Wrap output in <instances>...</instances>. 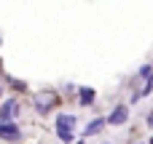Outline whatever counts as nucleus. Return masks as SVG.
<instances>
[{"mask_svg":"<svg viewBox=\"0 0 153 144\" xmlns=\"http://www.w3.org/2000/svg\"><path fill=\"white\" fill-rule=\"evenodd\" d=\"M35 107H38L43 115H46V112L51 110V99H48V96H40V99H35Z\"/></svg>","mask_w":153,"mask_h":144,"instance_id":"0eeeda50","label":"nucleus"},{"mask_svg":"<svg viewBox=\"0 0 153 144\" xmlns=\"http://www.w3.org/2000/svg\"><path fill=\"white\" fill-rule=\"evenodd\" d=\"M151 144H153V139H151Z\"/></svg>","mask_w":153,"mask_h":144,"instance_id":"9d476101","label":"nucleus"},{"mask_svg":"<svg viewBox=\"0 0 153 144\" xmlns=\"http://www.w3.org/2000/svg\"><path fill=\"white\" fill-rule=\"evenodd\" d=\"M73 134H75V118L73 115H59L56 118V136L65 142H73Z\"/></svg>","mask_w":153,"mask_h":144,"instance_id":"f257e3e1","label":"nucleus"},{"mask_svg":"<svg viewBox=\"0 0 153 144\" xmlns=\"http://www.w3.org/2000/svg\"><path fill=\"white\" fill-rule=\"evenodd\" d=\"M148 126H153V115H148Z\"/></svg>","mask_w":153,"mask_h":144,"instance_id":"1a4fd4ad","label":"nucleus"},{"mask_svg":"<svg viewBox=\"0 0 153 144\" xmlns=\"http://www.w3.org/2000/svg\"><path fill=\"white\" fill-rule=\"evenodd\" d=\"M126 120H129V107H126V104L113 107V112L108 115V123H110V126H124Z\"/></svg>","mask_w":153,"mask_h":144,"instance_id":"f03ea898","label":"nucleus"},{"mask_svg":"<svg viewBox=\"0 0 153 144\" xmlns=\"http://www.w3.org/2000/svg\"><path fill=\"white\" fill-rule=\"evenodd\" d=\"M140 75L145 77V83H153V69L148 67V64H145V67H140Z\"/></svg>","mask_w":153,"mask_h":144,"instance_id":"6e6552de","label":"nucleus"},{"mask_svg":"<svg viewBox=\"0 0 153 144\" xmlns=\"http://www.w3.org/2000/svg\"><path fill=\"white\" fill-rule=\"evenodd\" d=\"M16 112H19L16 99H5V102L0 104V123H8V118H11V115H16Z\"/></svg>","mask_w":153,"mask_h":144,"instance_id":"20e7f679","label":"nucleus"},{"mask_svg":"<svg viewBox=\"0 0 153 144\" xmlns=\"http://www.w3.org/2000/svg\"><path fill=\"white\" fill-rule=\"evenodd\" d=\"M108 123V118H97V120H91L86 128H83V136H91V134H97V131H102V126Z\"/></svg>","mask_w":153,"mask_h":144,"instance_id":"39448f33","label":"nucleus"},{"mask_svg":"<svg viewBox=\"0 0 153 144\" xmlns=\"http://www.w3.org/2000/svg\"><path fill=\"white\" fill-rule=\"evenodd\" d=\"M0 139H8V142H19L22 139V131L16 123H0Z\"/></svg>","mask_w":153,"mask_h":144,"instance_id":"7ed1b4c3","label":"nucleus"},{"mask_svg":"<svg viewBox=\"0 0 153 144\" xmlns=\"http://www.w3.org/2000/svg\"><path fill=\"white\" fill-rule=\"evenodd\" d=\"M78 102H81L83 107H91V104H94V91H91V88H81V99H78Z\"/></svg>","mask_w":153,"mask_h":144,"instance_id":"423d86ee","label":"nucleus"}]
</instances>
